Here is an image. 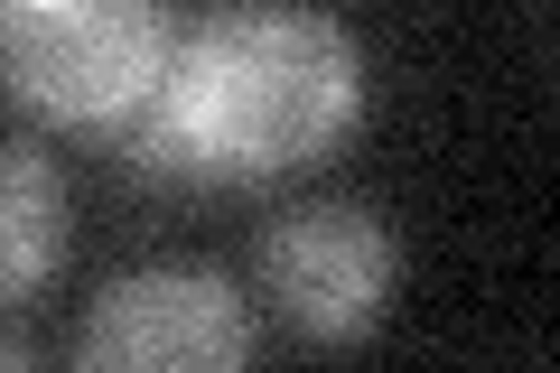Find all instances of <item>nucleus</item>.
<instances>
[{"label":"nucleus","mask_w":560,"mask_h":373,"mask_svg":"<svg viewBox=\"0 0 560 373\" xmlns=\"http://www.w3.org/2000/svg\"><path fill=\"white\" fill-rule=\"evenodd\" d=\"M364 121V47L327 10H224L121 113L140 177H280L318 168Z\"/></svg>","instance_id":"nucleus-1"},{"label":"nucleus","mask_w":560,"mask_h":373,"mask_svg":"<svg viewBox=\"0 0 560 373\" xmlns=\"http://www.w3.org/2000/svg\"><path fill=\"white\" fill-rule=\"evenodd\" d=\"M168 47V0H0V84L47 121H121Z\"/></svg>","instance_id":"nucleus-2"},{"label":"nucleus","mask_w":560,"mask_h":373,"mask_svg":"<svg viewBox=\"0 0 560 373\" xmlns=\"http://www.w3.org/2000/svg\"><path fill=\"white\" fill-rule=\"evenodd\" d=\"M401 290V243L374 206L318 197L300 215H280L261 234V299L280 308V327L308 346H355L383 327Z\"/></svg>","instance_id":"nucleus-3"},{"label":"nucleus","mask_w":560,"mask_h":373,"mask_svg":"<svg viewBox=\"0 0 560 373\" xmlns=\"http://www.w3.org/2000/svg\"><path fill=\"white\" fill-rule=\"evenodd\" d=\"M84 373H234L253 364V308L224 271H121L84 308L75 336Z\"/></svg>","instance_id":"nucleus-4"},{"label":"nucleus","mask_w":560,"mask_h":373,"mask_svg":"<svg viewBox=\"0 0 560 373\" xmlns=\"http://www.w3.org/2000/svg\"><path fill=\"white\" fill-rule=\"evenodd\" d=\"M66 261V168L28 140H0V299L47 290Z\"/></svg>","instance_id":"nucleus-5"},{"label":"nucleus","mask_w":560,"mask_h":373,"mask_svg":"<svg viewBox=\"0 0 560 373\" xmlns=\"http://www.w3.org/2000/svg\"><path fill=\"white\" fill-rule=\"evenodd\" d=\"M20 364H28V336H20V327H0V373H20Z\"/></svg>","instance_id":"nucleus-6"}]
</instances>
